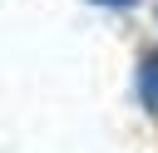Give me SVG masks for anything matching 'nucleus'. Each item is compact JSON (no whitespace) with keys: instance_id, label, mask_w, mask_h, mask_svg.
<instances>
[{"instance_id":"nucleus-1","label":"nucleus","mask_w":158,"mask_h":153,"mask_svg":"<svg viewBox=\"0 0 158 153\" xmlns=\"http://www.w3.org/2000/svg\"><path fill=\"white\" fill-rule=\"evenodd\" d=\"M138 99H143V109L158 114V49H148L138 59Z\"/></svg>"},{"instance_id":"nucleus-2","label":"nucleus","mask_w":158,"mask_h":153,"mask_svg":"<svg viewBox=\"0 0 158 153\" xmlns=\"http://www.w3.org/2000/svg\"><path fill=\"white\" fill-rule=\"evenodd\" d=\"M99 5H133V0H99Z\"/></svg>"}]
</instances>
